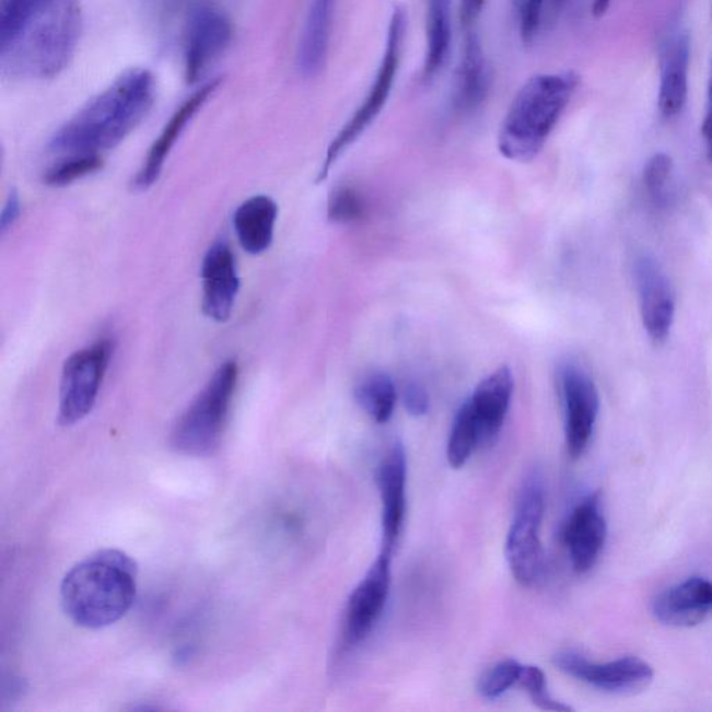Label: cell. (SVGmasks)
<instances>
[{"mask_svg":"<svg viewBox=\"0 0 712 712\" xmlns=\"http://www.w3.org/2000/svg\"><path fill=\"white\" fill-rule=\"evenodd\" d=\"M83 34L80 0H0L4 79H55L69 68Z\"/></svg>","mask_w":712,"mask_h":712,"instance_id":"cell-1","label":"cell"},{"mask_svg":"<svg viewBox=\"0 0 712 712\" xmlns=\"http://www.w3.org/2000/svg\"><path fill=\"white\" fill-rule=\"evenodd\" d=\"M155 98L156 80L150 70H126L56 131L49 151L101 155L113 150L141 125Z\"/></svg>","mask_w":712,"mask_h":712,"instance_id":"cell-2","label":"cell"},{"mask_svg":"<svg viewBox=\"0 0 712 712\" xmlns=\"http://www.w3.org/2000/svg\"><path fill=\"white\" fill-rule=\"evenodd\" d=\"M137 563L106 548L75 563L60 586L61 606L75 625L102 629L120 621L137 596Z\"/></svg>","mask_w":712,"mask_h":712,"instance_id":"cell-3","label":"cell"},{"mask_svg":"<svg viewBox=\"0 0 712 712\" xmlns=\"http://www.w3.org/2000/svg\"><path fill=\"white\" fill-rule=\"evenodd\" d=\"M579 84L581 75L572 70L529 77L500 127L497 147L501 155L514 162H530L539 155Z\"/></svg>","mask_w":712,"mask_h":712,"instance_id":"cell-4","label":"cell"},{"mask_svg":"<svg viewBox=\"0 0 712 712\" xmlns=\"http://www.w3.org/2000/svg\"><path fill=\"white\" fill-rule=\"evenodd\" d=\"M238 381V365L225 361L174 423L171 445L187 457H209L222 444Z\"/></svg>","mask_w":712,"mask_h":712,"instance_id":"cell-5","label":"cell"},{"mask_svg":"<svg viewBox=\"0 0 712 712\" xmlns=\"http://www.w3.org/2000/svg\"><path fill=\"white\" fill-rule=\"evenodd\" d=\"M407 33V10L404 7H396L390 15V22H388L386 46H384L375 80L369 86L362 104L357 107L350 119L332 138L329 148H327L320 172L317 174L316 183L326 180L337 159L341 157L348 148L352 147L365 135L367 128L376 121L384 107H386L388 100H390L393 86L397 81L399 66H401Z\"/></svg>","mask_w":712,"mask_h":712,"instance_id":"cell-6","label":"cell"},{"mask_svg":"<svg viewBox=\"0 0 712 712\" xmlns=\"http://www.w3.org/2000/svg\"><path fill=\"white\" fill-rule=\"evenodd\" d=\"M545 510V486L539 475L532 474L522 485L514 522L505 541L506 561L512 575L522 586L535 585L546 570L545 550L539 536Z\"/></svg>","mask_w":712,"mask_h":712,"instance_id":"cell-7","label":"cell"},{"mask_svg":"<svg viewBox=\"0 0 712 712\" xmlns=\"http://www.w3.org/2000/svg\"><path fill=\"white\" fill-rule=\"evenodd\" d=\"M110 338H101L66 360L59 392V423L73 427L95 407L113 353Z\"/></svg>","mask_w":712,"mask_h":712,"instance_id":"cell-8","label":"cell"},{"mask_svg":"<svg viewBox=\"0 0 712 712\" xmlns=\"http://www.w3.org/2000/svg\"><path fill=\"white\" fill-rule=\"evenodd\" d=\"M563 420H565V442L571 458H581L592 442L596 429L600 396L596 383L582 366L567 362L558 372Z\"/></svg>","mask_w":712,"mask_h":712,"instance_id":"cell-9","label":"cell"},{"mask_svg":"<svg viewBox=\"0 0 712 712\" xmlns=\"http://www.w3.org/2000/svg\"><path fill=\"white\" fill-rule=\"evenodd\" d=\"M556 667L594 689L615 695H633L647 689L654 679L652 665L639 657H622L608 663H594L575 652H561Z\"/></svg>","mask_w":712,"mask_h":712,"instance_id":"cell-10","label":"cell"},{"mask_svg":"<svg viewBox=\"0 0 712 712\" xmlns=\"http://www.w3.org/2000/svg\"><path fill=\"white\" fill-rule=\"evenodd\" d=\"M233 23L222 9L199 3L188 15L184 40V73L188 84L199 79L229 48L233 39Z\"/></svg>","mask_w":712,"mask_h":712,"instance_id":"cell-11","label":"cell"},{"mask_svg":"<svg viewBox=\"0 0 712 712\" xmlns=\"http://www.w3.org/2000/svg\"><path fill=\"white\" fill-rule=\"evenodd\" d=\"M392 552L381 555L348 600L345 638L350 645L363 642L381 619L390 594Z\"/></svg>","mask_w":712,"mask_h":712,"instance_id":"cell-12","label":"cell"},{"mask_svg":"<svg viewBox=\"0 0 712 712\" xmlns=\"http://www.w3.org/2000/svg\"><path fill=\"white\" fill-rule=\"evenodd\" d=\"M634 281L644 330L655 345L667 341L675 319V296L667 276L657 260L640 255L634 260Z\"/></svg>","mask_w":712,"mask_h":712,"instance_id":"cell-13","label":"cell"},{"mask_svg":"<svg viewBox=\"0 0 712 712\" xmlns=\"http://www.w3.org/2000/svg\"><path fill=\"white\" fill-rule=\"evenodd\" d=\"M606 540L607 521L600 494H588L573 509L562 530V541L570 555L573 571H591L600 558Z\"/></svg>","mask_w":712,"mask_h":712,"instance_id":"cell-14","label":"cell"},{"mask_svg":"<svg viewBox=\"0 0 712 712\" xmlns=\"http://www.w3.org/2000/svg\"><path fill=\"white\" fill-rule=\"evenodd\" d=\"M202 311L214 322L223 323L233 314L240 291L237 264L225 241H217L202 260Z\"/></svg>","mask_w":712,"mask_h":712,"instance_id":"cell-15","label":"cell"},{"mask_svg":"<svg viewBox=\"0 0 712 712\" xmlns=\"http://www.w3.org/2000/svg\"><path fill=\"white\" fill-rule=\"evenodd\" d=\"M382 501V550L392 552L401 535L407 505V457L401 444H394L377 472Z\"/></svg>","mask_w":712,"mask_h":712,"instance_id":"cell-16","label":"cell"},{"mask_svg":"<svg viewBox=\"0 0 712 712\" xmlns=\"http://www.w3.org/2000/svg\"><path fill=\"white\" fill-rule=\"evenodd\" d=\"M220 84H222V79H220V77H218V79L209 80L208 83L199 86L191 96H188V98L183 102L182 106L173 113L171 120L166 122L161 136L156 138L155 142H153L150 153H148L145 162H143L141 171L138 172L135 182H132V187H135L137 191H145V189L151 188L153 184L159 180L168 153H171L174 145H176L178 138L182 137L184 130H186V127L189 125V121H191L194 117L197 116V113L202 109L210 96L219 90Z\"/></svg>","mask_w":712,"mask_h":712,"instance_id":"cell-17","label":"cell"},{"mask_svg":"<svg viewBox=\"0 0 712 712\" xmlns=\"http://www.w3.org/2000/svg\"><path fill=\"white\" fill-rule=\"evenodd\" d=\"M491 69L479 34L469 30L465 37L463 55L455 71L451 104L460 116L480 109L490 94Z\"/></svg>","mask_w":712,"mask_h":712,"instance_id":"cell-18","label":"cell"},{"mask_svg":"<svg viewBox=\"0 0 712 712\" xmlns=\"http://www.w3.org/2000/svg\"><path fill=\"white\" fill-rule=\"evenodd\" d=\"M653 614L667 627H698L712 614V581L695 576L667 588L655 598Z\"/></svg>","mask_w":712,"mask_h":712,"instance_id":"cell-19","label":"cell"},{"mask_svg":"<svg viewBox=\"0 0 712 712\" xmlns=\"http://www.w3.org/2000/svg\"><path fill=\"white\" fill-rule=\"evenodd\" d=\"M515 378L509 366H501L478 384L468 401L478 424L481 444L494 442L509 415Z\"/></svg>","mask_w":712,"mask_h":712,"instance_id":"cell-20","label":"cell"},{"mask_svg":"<svg viewBox=\"0 0 712 712\" xmlns=\"http://www.w3.org/2000/svg\"><path fill=\"white\" fill-rule=\"evenodd\" d=\"M337 0H312L296 50V68L314 79L326 68Z\"/></svg>","mask_w":712,"mask_h":712,"instance_id":"cell-21","label":"cell"},{"mask_svg":"<svg viewBox=\"0 0 712 712\" xmlns=\"http://www.w3.org/2000/svg\"><path fill=\"white\" fill-rule=\"evenodd\" d=\"M689 60V35L678 33L665 46L661 63L658 107L667 119L678 116L688 100Z\"/></svg>","mask_w":712,"mask_h":712,"instance_id":"cell-22","label":"cell"},{"mask_svg":"<svg viewBox=\"0 0 712 712\" xmlns=\"http://www.w3.org/2000/svg\"><path fill=\"white\" fill-rule=\"evenodd\" d=\"M278 214V203L270 197L255 196L241 203L233 218L241 247L250 255L268 250L273 243Z\"/></svg>","mask_w":712,"mask_h":712,"instance_id":"cell-23","label":"cell"},{"mask_svg":"<svg viewBox=\"0 0 712 712\" xmlns=\"http://www.w3.org/2000/svg\"><path fill=\"white\" fill-rule=\"evenodd\" d=\"M451 0H428L427 48L422 68V80L430 84L447 65L451 40H453V17Z\"/></svg>","mask_w":712,"mask_h":712,"instance_id":"cell-24","label":"cell"},{"mask_svg":"<svg viewBox=\"0 0 712 712\" xmlns=\"http://www.w3.org/2000/svg\"><path fill=\"white\" fill-rule=\"evenodd\" d=\"M355 399L376 423H387L397 402L393 378L387 373H371L357 384Z\"/></svg>","mask_w":712,"mask_h":712,"instance_id":"cell-25","label":"cell"},{"mask_svg":"<svg viewBox=\"0 0 712 712\" xmlns=\"http://www.w3.org/2000/svg\"><path fill=\"white\" fill-rule=\"evenodd\" d=\"M480 442L478 424L468 401H465L455 415L447 444L448 464L454 469L464 468Z\"/></svg>","mask_w":712,"mask_h":712,"instance_id":"cell-26","label":"cell"},{"mask_svg":"<svg viewBox=\"0 0 712 712\" xmlns=\"http://www.w3.org/2000/svg\"><path fill=\"white\" fill-rule=\"evenodd\" d=\"M104 167V159L96 153H84V155H68L55 163L44 174L46 186L60 188L90 176Z\"/></svg>","mask_w":712,"mask_h":712,"instance_id":"cell-27","label":"cell"},{"mask_svg":"<svg viewBox=\"0 0 712 712\" xmlns=\"http://www.w3.org/2000/svg\"><path fill=\"white\" fill-rule=\"evenodd\" d=\"M365 199L357 188L340 186L331 192L327 202V218L338 224L360 222L365 217Z\"/></svg>","mask_w":712,"mask_h":712,"instance_id":"cell-28","label":"cell"},{"mask_svg":"<svg viewBox=\"0 0 712 712\" xmlns=\"http://www.w3.org/2000/svg\"><path fill=\"white\" fill-rule=\"evenodd\" d=\"M522 667H524V664L516 660H504L495 664L493 668L481 676L479 682L480 695L490 700L501 698L520 682Z\"/></svg>","mask_w":712,"mask_h":712,"instance_id":"cell-29","label":"cell"},{"mask_svg":"<svg viewBox=\"0 0 712 712\" xmlns=\"http://www.w3.org/2000/svg\"><path fill=\"white\" fill-rule=\"evenodd\" d=\"M522 689H525L529 695L533 703L539 709L547 711H572L570 705H565L552 699L550 691H548L546 674L542 669L535 667V665H524L522 667L520 682Z\"/></svg>","mask_w":712,"mask_h":712,"instance_id":"cell-30","label":"cell"},{"mask_svg":"<svg viewBox=\"0 0 712 712\" xmlns=\"http://www.w3.org/2000/svg\"><path fill=\"white\" fill-rule=\"evenodd\" d=\"M674 162L667 153H655L644 167V184L654 201H663Z\"/></svg>","mask_w":712,"mask_h":712,"instance_id":"cell-31","label":"cell"},{"mask_svg":"<svg viewBox=\"0 0 712 712\" xmlns=\"http://www.w3.org/2000/svg\"><path fill=\"white\" fill-rule=\"evenodd\" d=\"M546 0H516V10L520 13V34L524 45L535 43L539 33Z\"/></svg>","mask_w":712,"mask_h":712,"instance_id":"cell-32","label":"cell"},{"mask_svg":"<svg viewBox=\"0 0 712 712\" xmlns=\"http://www.w3.org/2000/svg\"><path fill=\"white\" fill-rule=\"evenodd\" d=\"M404 406L412 417H424L430 408L428 392L418 383L408 384L406 390H404Z\"/></svg>","mask_w":712,"mask_h":712,"instance_id":"cell-33","label":"cell"},{"mask_svg":"<svg viewBox=\"0 0 712 712\" xmlns=\"http://www.w3.org/2000/svg\"><path fill=\"white\" fill-rule=\"evenodd\" d=\"M486 0H460L459 2V20L460 25H463L465 31L474 28L476 22H478L483 8Z\"/></svg>","mask_w":712,"mask_h":712,"instance_id":"cell-34","label":"cell"},{"mask_svg":"<svg viewBox=\"0 0 712 712\" xmlns=\"http://www.w3.org/2000/svg\"><path fill=\"white\" fill-rule=\"evenodd\" d=\"M22 213V202H20L19 194L13 191L10 194L7 203L0 214V230L2 233H7L12 225L17 222Z\"/></svg>","mask_w":712,"mask_h":712,"instance_id":"cell-35","label":"cell"},{"mask_svg":"<svg viewBox=\"0 0 712 712\" xmlns=\"http://www.w3.org/2000/svg\"><path fill=\"white\" fill-rule=\"evenodd\" d=\"M701 132H703L705 142L707 157H709V161L712 163V59L709 80V95H707V110L703 127H701Z\"/></svg>","mask_w":712,"mask_h":712,"instance_id":"cell-36","label":"cell"},{"mask_svg":"<svg viewBox=\"0 0 712 712\" xmlns=\"http://www.w3.org/2000/svg\"><path fill=\"white\" fill-rule=\"evenodd\" d=\"M611 0H592V13L594 17H603L608 12Z\"/></svg>","mask_w":712,"mask_h":712,"instance_id":"cell-37","label":"cell"},{"mask_svg":"<svg viewBox=\"0 0 712 712\" xmlns=\"http://www.w3.org/2000/svg\"><path fill=\"white\" fill-rule=\"evenodd\" d=\"M552 10L555 12H560L563 7H565L567 0H550Z\"/></svg>","mask_w":712,"mask_h":712,"instance_id":"cell-38","label":"cell"}]
</instances>
